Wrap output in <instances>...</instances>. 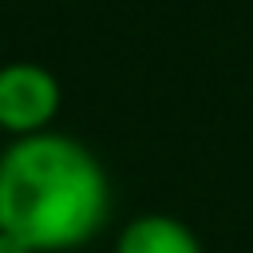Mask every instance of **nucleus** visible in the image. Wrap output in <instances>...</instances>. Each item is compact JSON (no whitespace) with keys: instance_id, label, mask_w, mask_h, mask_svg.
<instances>
[{"instance_id":"obj_4","label":"nucleus","mask_w":253,"mask_h":253,"mask_svg":"<svg viewBox=\"0 0 253 253\" xmlns=\"http://www.w3.org/2000/svg\"><path fill=\"white\" fill-rule=\"evenodd\" d=\"M0 253H36V249H28L20 237H12V233H0Z\"/></svg>"},{"instance_id":"obj_3","label":"nucleus","mask_w":253,"mask_h":253,"mask_svg":"<svg viewBox=\"0 0 253 253\" xmlns=\"http://www.w3.org/2000/svg\"><path fill=\"white\" fill-rule=\"evenodd\" d=\"M111 253H206L202 237L174 213H138L115 233Z\"/></svg>"},{"instance_id":"obj_2","label":"nucleus","mask_w":253,"mask_h":253,"mask_svg":"<svg viewBox=\"0 0 253 253\" xmlns=\"http://www.w3.org/2000/svg\"><path fill=\"white\" fill-rule=\"evenodd\" d=\"M63 107V87L55 71L32 59H12L0 67V130L12 138L51 130Z\"/></svg>"},{"instance_id":"obj_1","label":"nucleus","mask_w":253,"mask_h":253,"mask_svg":"<svg viewBox=\"0 0 253 253\" xmlns=\"http://www.w3.org/2000/svg\"><path fill=\"white\" fill-rule=\"evenodd\" d=\"M107 217L111 178L87 142L43 130L0 150V233L36 253H71L91 245Z\"/></svg>"}]
</instances>
